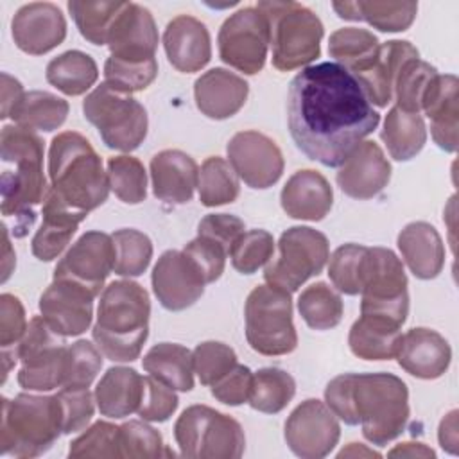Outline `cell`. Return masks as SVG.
<instances>
[{"label":"cell","mask_w":459,"mask_h":459,"mask_svg":"<svg viewBox=\"0 0 459 459\" xmlns=\"http://www.w3.org/2000/svg\"><path fill=\"white\" fill-rule=\"evenodd\" d=\"M400 368L423 380L439 378L446 373L452 359L448 341L430 328H411L402 335L396 351Z\"/></svg>","instance_id":"23"},{"label":"cell","mask_w":459,"mask_h":459,"mask_svg":"<svg viewBox=\"0 0 459 459\" xmlns=\"http://www.w3.org/2000/svg\"><path fill=\"white\" fill-rule=\"evenodd\" d=\"M183 457L237 459L244 454L246 436L237 420L208 405L186 407L174 425Z\"/></svg>","instance_id":"9"},{"label":"cell","mask_w":459,"mask_h":459,"mask_svg":"<svg viewBox=\"0 0 459 459\" xmlns=\"http://www.w3.org/2000/svg\"><path fill=\"white\" fill-rule=\"evenodd\" d=\"M298 310L310 328L330 330L341 323L344 305L341 296L330 285L317 281L299 294Z\"/></svg>","instance_id":"42"},{"label":"cell","mask_w":459,"mask_h":459,"mask_svg":"<svg viewBox=\"0 0 459 459\" xmlns=\"http://www.w3.org/2000/svg\"><path fill=\"white\" fill-rule=\"evenodd\" d=\"M364 251H366V246L344 244L337 247L330 256L328 276L339 292H344L348 296H357L360 292L359 271H360V260Z\"/></svg>","instance_id":"52"},{"label":"cell","mask_w":459,"mask_h":459,"mask_svg":"<svg viewBox=\"0 0 459 459\" xmlns=\"http://www.w3.org/2000/svg\"><path fill=\"white\" fill-rule=\"evenodd\" d=\"M219 56L231 68L255 75L267 57L269 27L256 7H242L224 20L219 36Z\"/></svg>","instance_id":"14"},{"label":"cell","mask_w":459,"mask_h":459,"mask_svg":"<svg viewBox=\"0 0 459 459\" xmlns=\"http://www.w3.org/2000/svg\"><path fill=\"white\" fill-rule=\"evenodd\" d=\"M330 258L328 238L308 226H292L278 240V258L264 273L269 285L287 292L298 290L308 278L319 274Z\"/></svg>","instance_id":"12"},{"label":"cell","mask_w":459,"mask_h":459,"mask_svg":"<svg viewBox=\"0 0 459 459\" xmlns=\"http://www.w3.org/2000/svg\"><path fill=\"white\" fill-rule=\"evenodd\" d=\"M27 317L22 301L13 294L0 296V344L2 350L16 348L27 330Z\"/></svg>","instance_id":"57"},{"label":"cell","mask_w":459,"mask_h":459,"mask_svg":"<svg viewBox=\"0 0 459 459\" xmlns=\"http://www.w3.org/2000/svg\"><path fill=\"white\" fill-rule=\"evenodd\" d=\"M118 445H120V457H161L165 450L161 434L152 429L151 425L138 420H129L118 427Z\"/></svg>","instance_id":"50"},{"label":"cell","mask_w":459,"mask_h":459,"mask_svg":"<svg viewBox=\"0 0 459 459\" xmlns=\"http://www.w3.org/2000/svg\"><path fill=\"white\" fill-rule=\"evenodd\" d=\"M244 317L246 339L255 351L274 357L287 355L298 346L290 292L269 283L255 287L246 299Z\"/></svg>","instance_id":"11"},{"label":"cell","mask_w":459,"mask_h":459,"mask_svg":"<svg viewBox=\"0 0 459 459\" xmlns=\"http://www.w3.org/2000/svg\"><path fill=\"white\" fill-rule=\"evenodd\" d=\"M341 436V425L330 407L316 398L301 402L285 421V441L303 459L328 455Z\"/></svg>","instance_id":"15"},{"label":"cell","mask_w":459,"mask_h":459,"mask_svg":"<svg viewBox=\"0 0 459 459\" xmlns=\"http://www.w3.org/2000/svg\"><path fill=\"white\" fill-rule=\"evenodd\" d=\"M378 122L357 79L337 63L305 66L289 84L290 136L307 158L325 167H339Z\"/></svg>","instance_id":"1"},{"label":"cell","mask_w":459,"mask_h":459,"mask_svg":"<svg viewBox=\"0 0 459 459\" xmlns=\"http://www.w3.org/2000/svg\"><path fill=\"white\" fill-rule=\"evenodd\" d=\"M183 253L195 264L206 283L221 278L226 258L230 256V253L219 242L203 235H197L194 240H190L183 247Z\"/></svg>","instance_id":"56"},{"label":"cell","mask_w":459,"mask_h":459,"mask_svg":"<svg viewBox=\"0 0 459 459\" xmlns=\"http://www.w3.org/2000/svg\"><path fill=\"white\" fill-rule=\"evenodd\" d=\"M296 393V382L285 369L262 368L253 373L247 403L260 412L276 414L283 411Z\"/></svg>","instance_id":"39"},{"label":"cell","mask_w":459,"mask_h":459,"mask_svg":"<svg viewBox=\"0 0 459 459\" xmlns=\"http://www.w3.org/2000/svg\"><path fill=\"white\" fill-rule=\"evenodd\" d=\"M57 400L63 416V434H74L91 421L95 405L93 394L88 387H61L57 391Z\"/></svg>","instance_id":"54"},{"label":"cell","mask_w":459,"mask_h":459,"mask_svg":"<svg viewBox=\"0 0 459 459\" xmlns=\"http://www.w3.org/2000/svg\"><path fill=\"white\" fill-rule=\"evenodd\" d=\"M2 147V213L16 219L14 235L23 237L36 221V206L48 192L43 174V140L30 129L4 126Z\"/></svg>","instance_id":"3"},{"label":"cell","mask_w":459,"mask_h":459,"mask_svg":"<svg viewBox=\"0 0 459 459\" xmlns=\"http://www.w3.org/2000/svg\"><path fill=\"white\" fill-rule=\"evenodd\" d=\"M102 368V351L86 339L66 348L63 387H90Z\"/></svg>","instance_id":"47"},{"label":"cell","mask_w":459,"mask_h":459,"mask_svg":"<svg viewBox=\"0 0 459 459\" xmlns=\"http://www.w3.org/2000/svg\"><path fill=\"white\" fill-rule=\"evenodd\" d=\"M95 298L79 283L54 280L39 298V312L59 335L75 337L90 328Z\"/></svg>","instance_id":"20"},{"label":"cell","mask_w":459,"mask_h":459,"mask_svg":"<svg viewBox=\"0 0 459 459\" xmlns=\"http://www.w3.org/2000/svg\"><path fill=\"white\" fill-rule=\"evenodd\" d=\"M273 235L265 230H249L235 242L230 251V258L240 274H253L273 258Z\"/></svg>","instance_id":"48"},{"label":"cell","mask_w":459,"mask_h":459,"mask_svg":"<svg viewBox=\"0 0 459 459\" xmlns=\"http://www.w3.org/2000/svg\"><path fill=\"white\" fill-rule=\"evenodd\" d=\"M398 249L411 273L420 280L436 278L445 265L443 240L429 222L407 224L398 235Z\"/></svg>","instance_id":"31"},{"label":"cell","mask_w":459,"mask_h":459,"mask_svg":"<svg viewBox=\"0 0 459 459\" xmlns=\"http://www.w3.org/2000/svg\"><path fill=\"white\" fill-rule=\"evenodd\" d=\"M109 188L126 204H138L147 197V174L134 156H111L108 160Z\"/></svg>","instance_id":"45"},{"label":"cell","mask_w":459,"mask_h":459,"mask_svg":"<svg viewBox=\"0 0 459 459\" xmlns=\"http://www.w3.org/2000/svg\"><path fill=\"white\" fill-rule=\"evenodd\" d=\"M2 230H4V276H2V281H5L9 278V274H11L13 265H14V253H11L7 228L2 226Z\"/></svg>","instance_id":"64"},{"label":"cell","mask_w":459,"mask_h":459,"mask_svg":"<svg viewBox=\"0 0 459 459\" xmlns=\"http://www.w3.org/2000/svg\"><path fill=\"white\" fill-rule=\"evenodd\" d=\"M163 48L169 63L185 74L204 68L212 57L206 25L188 14H179L167 23L163 32Z\"/></svg>","instance_id":"25"},{"label":"cell","mask_w":459,"mask_h":459,"mask_svg":"<svg viewBox=\"0 0 459 459\" xmlns=\"http://www.w3.org/2000/svg\"><path fill=\"white\" fill-rule=\"evenodd\" d=\"M226 151L235 174L251 188H269L283 172V154L280 147L258 131L237 133Z\"/></svg>","instance_id":"17"},{"label":"cell","mask_w":459,"mask_h":459,"mask_svg":"<svg viewBox=\"0 0 459 459\" xmlns=\"http://www.w3.org/2000/svg\"><path fill=\"white\" fill-rule=\"evenodd\" d=\"M50 190L79 212H91L104 204L109 194L108 172L91 143L75 131L52 138L48 147Z\"/></svg>","instance_id":"5"},{"label":"cell","mask_w":459,"mask_h":459,"mask_svg":"<svg viewBox=\"0 0 459 459\" xmlns=\"http://www.w3.org/2000/svg\"><path fill=\"white\" fill-rule=\"evenodd\" d=\"M143 369L174 391H190L194 387L192 351L176 342L154 344L142 359Z\"/></svg>","instance_id":"35"},{"label":"cell","mask_w":459,"mask_h":459,"mask_svg":"<svg viewBox=\"0 0 459 459\" xmlns=\"http://www.w3.org/2000/svg\"><path fill=\"white\" fill-rule=\"evenodd\" d=\"M143 378L133 368H109L95 387V402L100 414L126 418L136 412L143 394Z\"/></svg>","instance_id":"32"},{"label":"cell","mask_w":459,"mask_h":459,"mask_svg":"<svg viewBox=\"0 0 459 459\" xmlns=\"http://www.w3.org/2000/svg\"><path fill=\"white\" fill-rule=\"evenodd\" d=\"M115 247V265L113 271L118 276H140L147 271L152 258V242L151 238L131 228L117 230L113 235Z\"/></svg>","instance_id":"44"},{"label":"cell","mask_w":459,"mask_h":459,"mask_svg":"<svg viewBox=\"0 0 459 459\" xmlns=\"http://www.w3.org/2000/svg\"><path fill=\"white\" fill-rule=\"evenodd\" d=\"M436 75L437 70L432 65L421 61L420 57L407 61L400 68L394 81L393 91L396 97V106L409 113H420L423 95Z\"/></svg>","instance_id":"46"},{"label":"cell","mask_w":459,"mask_h":459,"mask_svg":"<svg viewBox=\"0 0 459 459\" xmlns=\"http://www.w3.org/2000/svg\"><path fill=\"white\" fill-rule=\"evenodd\" d=\"M109 52L113 59L124 63L156 61L158 29L149 9L140 4L126 2L115 18L108 34Z\"/></svg>","instance_id":"19"},{"label":"cell","mask_w":459,"mask_h":459,"mask_svg":"<svg viewBox=\"0 0 459 459\" xmlns=\"http://www.w3.org/2000/svg\"><path fill=\"white\" fill-rule=\"evenodd\" d=\"M65 337L59 335L41 316H34L18 342V384L29 391H52L65 380Z\"/></svg>","instance_id":"13"},{"label":"cell","mask_w":459,"mask_h":459,"mask_svg":"<svg viewBox=\"0 0 459 459\" xmlns=\"http://www.w3.org/2000/svg\"><path fill=\"white\" fill-rule=\"evenodd\" d=\"M199 201L212 208L233 203L238 197L240 185L230 161L221 156H210L199 169Z\"/></svg>","instance_id":"41"},{"label":"cell","mask_w":459,"mask_h":459,"mask_svg":"<svg viewBox=\"0 0 459 459\" xmlns=\"http://www.w3.org/2000/svg\"><path fill=\"white\" fill-rule=\"evenodd\" d=\"M360 457V455H366V457H380V454L378 452H375V450H369V448H366L364 445H360V443H350L346 448H342L339 454H337V457Z\"/></svg>","instance_id":"63"},{"label":"cell","mask_w":459,"mask_h":459,"mask_svg":"<svg viewBox=\"0 0 459 459\" xmlns=\"http://www.w3.org/2000/svg\"><path fill=\"white\" fill-rule=\"evenodd\" d=\"M68 115V102L50 91H29L22 97L9 118L30 131H54L63 126Z\"/></svg>","instance_id":"38"},{"label":"cell","mask_w":459,"mask_h":459,"mask_svg":"<svg viewBox=\"0 0 459 459\" xmlns=\"http://www.w3.org/2000/svg\"><path fill=\"white\" fill-rule=\"evenodd\" d=\"M380 136L391 158L407 161L423 149L427 142V127L420 113H409L394 106L385 115Z\"/></svg>","instance_id":"36"},{"label":"cell","mask_w":459,"mask_h":459,"mask_svg":"<svg viewBox=\"0 0 459 459\" xmlns=\"http://www.w3.org/2000/svg\"><path fill=\"white\" fill-rule=\"evenodd\" d=\"M126 2H100V0H72L68 11L81 32L91 45H106L108 34Z\"/></svg>","instance_id":"43"},{"label":"cell","mask_w":459,"mask_h":459,"mask_svg":"<svg viewBox=\"0 0 459 459\" xmlns=\"http://www.w3.org/2000/svg\"><path fill=\"white\" fill-rule=\"evenodd\" d=\"M389 457H436L434 450L423 443H400L387 454Z\"/></svg>","instance_id":"62"},{"label":"cell","mask_w":459,"mask_h":459,"mask_svg":"<svg viewBox=\"0 0 459 459\" xmlns=\"http://www.w3.org/2000/svg\"><path fill=\"white\" fill-rule=\"evenodd\" d=\"M178 396L174 389L161 384L154 377L143 378V394L138 407V416L145 421H167L178 409Z\"/></svg>","instance_id":"55"},{"label":"cell","mask_w":459,"mask_h":459,"mask_svg":"<svg viewBox=\"0 0 459 459\" xmlns=\"http://www.w3.org/2000/svg\"><path fill=\"white\" fill-rule=\"evenodd\" d=\"M68 455L82 457H120L118 427L109 421H95L86 432L70 443Z\"/></svg>","instance_id":"51"},{"label":"cell","mask_w":459,"mask_h":459,"mask_svg":"<svg viewBox=\"0 0 459 459\" xmlns=\"http://www.w3.org/2000/svg\"><path fill=\"white\" fill-rule=\"evenodd\" d=\"M360 314L377 316L402 326L409 314L407 276L402 260L385 247H366L360 271Z\"/></svg>","instance_id":"8"},{"label":"cell","mask_w":459,"mask_h":459,"mask_svg":"<svg viewBox=\"0 0 459 459\" xmlns=\"http://www.w3.org/2000/svg\"><path fill=\"white\" fill-rule=\"evenodd\" d=\"M16 47L30 56H41L56 48L66 38V20L61 9L50 2L22 5L11 22Z\"/></svg>","instance_id":"21"},{"label":"cell","mask_w":459,"mask_h":459,"mask_svg":"<svg viewBox=\"0 0 459 459\" xmlns=\"http://www.w3.org/2000/svg\"><path fill=\"white\" fill-rule=\"evenodd\" d=\"M325 402L346 425L362 427L364 437L384 446L409 421V391L393 373H344L328 382Z\"/></svg>","instance_id":"2"},{"label":"cell","mask_w":459,"mask_h":459,"mask_svg":"<svg viewBox=\"0 0 459 459\" xmlns=\"http://www.w3.org/2000/svg\"><path fill=\"white\" fill-rule=\"evenodd\" d=\"M151 299L147 290L131 280L104 287L91 330L102 355L113 362H133L140 357L149 335Z\"/></svg>","instance_id":"4"},{"label":"cell","mask_w":459,"mask_h":459,"mask_svg":"<svg viewBox=\"0 0 459 459\" xmlns=\"http://www.w3.org/2000/svg\"><path fill=\"white\" fill-rule=\"evenodd\" d=\"M158 75V61L151 63H124L108 57L104 63V82L117 90L133 93L145 90Z\"/></svg>","instance_id":"53"},{"label":"cell","mask_w":459,"mask_h":459,"mask_svg":"<svg viewBox=\"0 0 459 459\" xmlns=\"http://www.w3.org/2000/svg\"><path fill=\"white\" fill-rule=\"evenodd\" d=\"M25 95L20 81L2 72V118H9L11 111L18 106L22 97Z\"/></svg>","instance_id":"60"},{"label":"cell","mask_w":459,"mask_h":459,"mask_svg":"<svg viewBox=\"0 0 459 459\" xmlns=\"http://www.w3.org/2000/svg\"><path fill=\"white\" fill-rule=\"evenodd\" d=\"M63 434V416L57 396L20 393L2 398L0 448L4 455L38 457L52 448Z\"/></svg>","instance_id":"6"},{"label":"cell","mask_w":459,"mask_h":459,"mask_svg":"<svg viewBox=\"0 0 459 459\" xmlns=\"http://www.w3.org/2000/svg\"><path fill=\"white\" fill-rule=\"evenodd\" d=\"M194 373H197L203 385H213L228 371H231L237 362V353L224 342L204 341L192 351Z\"/></svg>","instance_id":"49"},{"label":"cell","mask_w":459,"mask_h":459,"mask_svg":"<svg viewBox=\"0 0 459 459\" xmlns=\"http://www.w3.org/2000/svg\"><path fill=\"white\" fill-rule=\"evenodd\" d=\"M457 77L452 74L436 75L429 84L421 109L430 120V134L439 149L455 152L457 127H459V104H457Z\"/></svg>","instance_id":"28"},{"label":"cell","mask_w":459,"mask_h":459,"mask_svg":"<svg viewBox=\"0 0 459 459\" xmlns=\"http://www.w3.org/2000/svg\"><path fill=\"white\" fill-rule=\"evenodd\" d=\"M247 93V82L226 68H212L194 84L197 109L213 120H224L238 113L246 104Z\"/></svg>","instance_id":"27"},{"label":"cell","mask_w":459,"mask_h":459,"mask_svg":"<svg viewBox=\"0 0 459 459\" xmlns=\"http://www.w3.org/2000/svg\"><path fill=\"white\" fill-rule=\"evenodd\" d=\"M115 265L111 235L104 231L82 233L54 269V280H68L100 294L108 274Z\"/></svg>","instance_id":"16"},{"label":"cell","mask_w":459,"mask_h":459,"mask_svg":"<svg viewBox=\"0 0 459 459\" xmlns=\"http://www.w3.org/2000/svg\"><path fill=\"white\" fill-rule=\"evenodd\" d=\"M253 371L247 366L237 364L221 380L212 385V394L226 405H240L247 402L251 391Z\"/></svg>","instance_id":"59"},{"label":"cell","mask_w":459,"mask_h":459,"mask_svg":"<svg viewBox=\"0 0 459 459\" xmlns=\"http://www.w3.org/2000/svg\"><path fill=\"white\" fill-rule=\"evenodd\" d=\"M199 169L194 158L178 149H167L151 160L152 194L170 204H185L197 186Z\"/></svg>","instance_id":"29"},{"label":"cell","mask_w":459,"mask_h":459,"mask_svg":"<svg viewBox=\"0 0 459 459\" xmlns=\"http://www.w3.org/2000/svg\"><path fill=\"white\" fill-rule=\"evenodd\" d=\"M86 120L97 127L106 147L131 152L147 136V111L131 93L108 82L97 86L82 102Z\"/></svg>","instance_id":"10"},{"label":"cell","mask_w":459,"mask_h":459,"mask_svg":"<svg viewBox=\"0 0 459 459\" xmlns=\"http://www.w3.org/2000/svg\"><path fill=\"white\" fill-rule=\"evenodd\" d=\"M339 18L364 20L382 32H402L411 27L416 18V2H333Z\"/></svg>","instance_id":"34"},{"label":"cell","mask_w":459,"mask_h":459,"mask_svg":"<svg viewBox=\"0 0 459 459\" xmlns=\"http://www.w3.org/2000/svg\"><path fill=\"white\" fill-rule=\"evenodd\" d=\"M402 326L389 321L364 316L351 325L348 344L355 357L364 360H389L396 357L402 341Z\"/></svg>","instance_id":"33"},{"label":"cell","mask_w":459,"mask_h":459,"mask_svg":"<svg viewBox=\"0 0 459 459\" xmlns=\"http://www.w3.org/2000/svg\"><path fill=\"white\" fill-rule=\"evenodd\" d=\"M339 167V188L360 201L378 195L391 179V163L378 143L371 140L360 142Z\"/></svg>","instance_id":"22"},{"label":"cell","mask_w":459,"mask_h":459,"mask_svg":"<svg viewBox=\"0 0 459 459\" xmlns=\"http://www.w3.org/2000/svg\"><path fill=\"white\" fill-rule=\"evenodd\" d=\"M151 281L154 296L170 312L192 307L203 296L206 285L195 264L176 249H169L158 258Z\"/></svg>","instance_id":"18"},{"label":"cell","mask_w":459,"mask_h":459,"mask_svg":"<svg viewBox=\"0 0 459 459\" xmlns=\"http://www.w3.org/2000/svg\"><path fill=\"white\" fill-rule=\"evenodd\" d=\"M256 9L269 27L274 68L290 72L319 57L325 29L314 11L298 2L278 0H262Z\"/></svg>","instance_id":"7"},{"label":"cell","mask_w":459,"mask_h":459,"mask_svg":"<svg viewBox=\"0 0 459 459\" xmlns=\"http://www.w3.org/2000/svg\"><path fill=\"white\" fill-rule=\"evenodd\" d=\"M416 57H420V54L414 45L402 39H391L378 47L373 61L364 70L351 75L360 84L369 104L373 102L378 108H385L393 97L400 68Z\"/></svg>","instance_id":"24"},{"label":"cell","mask_w":459,"mask_h":459,"mask_svg":"<svg viewBox=\"0 0 459 459\" xmlns=\"http://www.w3.org/2000/svg\"><path fill=\"white\" fill-rule=\"evenodd\" d=\"M380 43L377 36L366 29L344 27L335 30L328 39V52L350 74L364 70L375 57Z\"/></svg>","instance_id":"40"},{"label":"cell","mask_w":459,"mask_h":459,"mask_svg":"<svg viewBox=\"0 0 459 459\" xmlns=\"http://www.w3.org/2000/svg\"><path fill=\"white\" fill-rule=\"evenodd\" d=\"M280 201L289 217L316 222L330 212L333 190L321 172L303 169L287 179Z\"/></svg>","instance_id":"30"},{"label":"cell","mask_w":459,"mask_h":459,"mask_svg":"<svg viewBox=\"0 0 459 459\" xmlns=\"http://www.w3.org/2000/svg\"><path fill=\"white\" fill-rule=\"evenodd\" d=\"M47 81L65 95L86 93L99 77L97 63L81 50H68L47 65Z\"/></svg>","instance_id":"37"},{"label":"cell","mask_w":459,"mask_h":459,"mask_svg":"<svg viewBox=\"0 0 459 459\" xmlns=\"http://www.w3.org/2000/svg\"><path fill=\"white\" fill-rule=\"evenodd\" d=\"M246 231L244 222L230 213H210L199 221L197 235L208 237L215 242H219L228 253L235 246V242L240 238V235Z\"/></svg>","instance_id":"58"},{"label":"cell","mask_w":459,"mask_h":459,"mask_svg":"<svg viewBox=\"0 0 459 459\" xmlns=\"http://www.w3.org/2000/svg\"><path fill=\"white\" fill-rule=\"evenodd\" d=\"M439 445L450 454H457V411H450L439 425Z\"/></svg>","instance_id":"61"},{"label":"cell","mask_w":459,"mask_h":459,"mask_svg":"<svg viewBox=\"0 0 459 459\" xmlns=\"http://www.w3.org/2000/svg\"><path fill=\"white\" fill-rule=\"evenodd\" d=\"M86 215L88 213L66 204L48 186V192L41 204L43 222L30 242L32 255L41 262H50L57 258L65 251Z\"/></svg>","instance_id":"26"}]
</instances>
